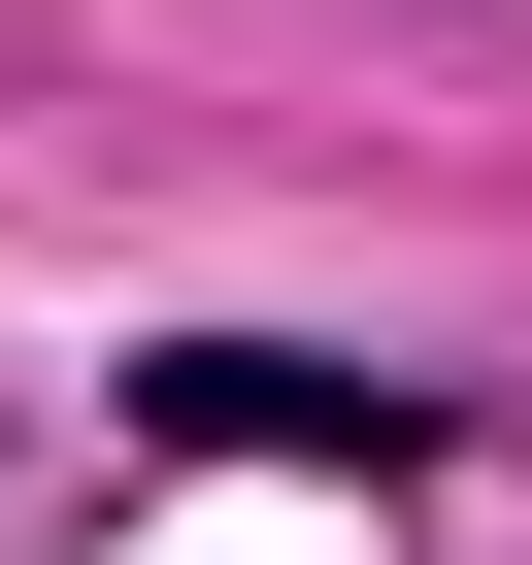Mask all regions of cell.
Instances as JSON below:
<instances>
[{
	"label": "cell",
	"mask_w": 532,
	"mask_h": 565,
	"mask_svg": "<svg viewBox=\"0 0 532 565\" xmlns=\"http://www.w3.org/2000/svg\"><path fill=\"white\" fill-rule=\"evenodd\" d=\"M134 433H167V466H433V399H400V366H300V333H167Z\"/></svg>",
	"instance_id": "cell-1"
}]
</instances>
